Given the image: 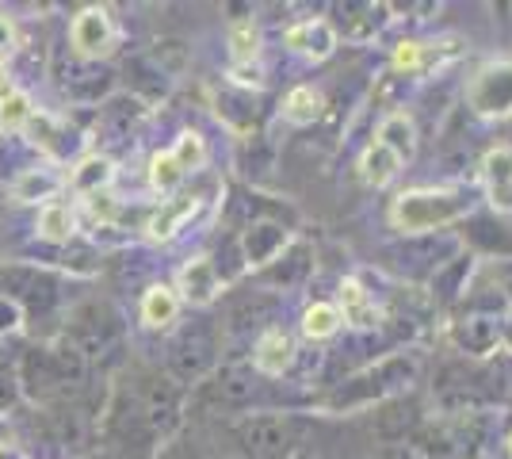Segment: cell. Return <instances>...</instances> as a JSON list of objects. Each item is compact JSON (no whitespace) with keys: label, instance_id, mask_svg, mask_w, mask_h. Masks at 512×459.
<instances>
[{"label":"cell","instance_id":"30","mask_svg":"<svg viewBox=\"0 0 512 459\" xmlns=\"http://www.w3.org/2000/svg\"><path fill=\"white\" fill-rule=\"evenodd\" d=\"M43 234L46 238H65V234H69V211H65V207H46Z\"/></svg>","mask_w":512,"mask_h":459},{"label":"cell","instance_id":"17","mask_svg":"<svg viewBox=\"0 0 512 459\" xmlns=\"http://www.w3.org/2000/svg\"><path fill=\"white\" fill-rule=\"evenodd\" d=\"M180 284H184V295L192 299V303H211L214 291H218V272H214V264L207 257H199L184 268V276H180Z\"/></svg>","mask_w":512,"mask_h":459},{"label":"cell","instance_id":"3","mask_svg":"<svg viewBox=\"0 0 512 459\" xmlns=\"http://www.w3.org/2000/svg\"><path fill=\"white\" fill-rule=\"evenodd\" d=\"M310 429L314 425L295 414H249L234 425V448L245 459H295Z\"/></svg>","mask_w":512,"mask_h":459},{"label":"cell","instance_id":"25","mask_svg":"<svg viewBox=\"0 0 512 459\" xmlns=\"http://www.w3.org/2000/svg\"><path fill=\"white\" fill-rule=\"evenodd\" d=\"M470 261L467 257H455V261L448 264V272H436L432 276V287L440 291V299H455L459 291H463V276H467Z\"/></svg>","mask_w":512,"mask_h":459},{"label":"cell","instance_id":"21","mask_svg":"<svg viewBox=\"0 0 512 459\" xmlns=\"http://www.w3.org/2000/svg\"><path fill=\"white\" fill-rule=\"evenodd\" d=\"M176 310H180V299H176L172 287H150V291H146L142 318H146L150 326H169L172 318H176Z\"/></svg>","mask_w":512,"mask_h":459},{"label":"cell","instance_id":"2","mask_svg":"<svg viewBox=\"0 0 512 459\" xmlns=\"http://www.w3.org/2000/svg\"><path fill=\"white\" fill-rule=\"evenodd\" d=\"M413 379H417V360L413 356H406V352L386 356L379 364L363 368L360 375L344 379L337 391L325 394V410L348 414V410H363V406H379L390 394L406 391Z\"/></svg>","mask_w":512,"mask_h":459},{"label":"cell","instance_id":"12","mask_svg":"<svg viewBox=\"0 0 512 459\" xmlns=\"http://www.w3.org/2000/svg\"><path fill=\"white\" fill-rule=\"evenodd\" d=\"M291 360H295V345H291V337L283 333V329H264L260 333V341H256V352H253V368L260 375H283L291 368Z\"/></svg>","mask_w":512,"mask_h":459},{"label":"cell","instance_id":"5","mask_svg":"<svg viewBox=\"0 0 512 459\" xmlns=\"http://www.w3.org/2000/svg\"><path fill=\"white\" fill-rule=\"evenodd\" d=\"M486 444V417L482 414H451L421 429L417 448L425 459H478Z\"/></svg>","mask_w":512,"mask_h":459},{"label":"cell","instance_id":"32","mask_svg":"<svg viewBox=\"0 0 512 459\" xmlns=\"http://www.w3.org/2000/svg\"><path fill=\"white\" fill-rule=\"evenodd\" d=\"M295 459H341V456H333L329 448H321V444H314V440H306Z\"/></svg>","mask_w":512,"mask_h":459},{"label":"cell","instance_id":"20","mask_svg":"<svg viewBox=\"0 0 512 459\" xmlns=\"http://www.w3.org/2000/svg\"><path fill=\"white\" fill-rule=\"evenodd\" d=\"M348 16H344V31L348 35H356V39H363V35H371V31H379L386 20V4H348L344 8Z\"/></svg>","mask_w":512,"mask_h":459},{"label":"cell","instance_id":"10","mask_svg":"<svg viewBox=\"0 0 512 459\" xmlns=\"http://www.w3.org/2000/svg\"><path fill=\"white\" fill-rule=\"evenodd\" d=\"M451 341H455V349L474 356V360L478 356H490L497 349V341H501V322H497V314L470 310L459 322H451Z\"/></svg>","mask_w":512,"mask_h":459},{"label":"cell","instance_id":"34","mask_svg":"<svg viewBox=\"0 0 512 459\" xmlns=\"http://www.w3.org/2000/svg\"><path fill=\"white\" fill-rule=\"evenodd\" d=\"M501 341H505V349L512 352V306L505 310V318H501Z\"/></svg>","mask_w":512,"mask_h":459},{"label":"cell","instance_id":"19","mask_svg":"<svg viewBox=\"0 0 512 459\" xmlns=\"http://www.w3.org/2000/svg\"><path fill=\"white\" fill-rule=\"evenodd\" d=\"M360 169H363V180L367 184H375V188H383V184H390V176L402 169V161L394 157V153L386 150L383 142H375L371 150L363 153V161H360Z\"/></svg>","mask_w":512,"mask_h":459},{"label":"cell","instance_id":"22","mask_svg":"<svg viewBox=\"0 0 512 459\" xmlns=\"http://www.w3.org/2000/svg\"><path fill=\"white\" fill-rule=\"evenodd\" d=\"M283 115H287L291 123H314L321 115V96L310 85L291 88L287 100H283Z\"/></svg>","mask_w":512,"mask_h":459},{"label":"cell","instance_id":"8","mask_svg":"<svg viewBox=\"0 0 512 459\" xmlns=\"http://www.w3.org/2000/svg\"><path fill=\"white\" fill-rule=\"evenodd\" d=\"M256 394H260V372L245 368V364H226L222 372H214L203 398L211 406H222V410H249Z\"/></svg>","mask_w":512,"mask_h":459},{"label":"cell","instance_id":"33","mask_svg":"<svg viewBox=\"0 0 512 459\" xmlns=\"http://www.w3.org/2000/svg\"><path fill=\"white\" fill-rule=\"evenodd\" d=\"M417 62H421V50H417V43H402V50H398V66L413 69Z\"/></svg>","mask_w":512,"mask_h":459},{"label":"cell","instance_id":"36","mask_svg":"<svg viewBox=\"0 0 512 459\" xmlns=\"http://www.w3.org/2000/svg\"><path fill=\"white\" fill-rule=\"evenodd\" d=\"M8 39H12V27H8V20H0V50L8 46Z\"/></svg>","mask_w":512,"mask_h":459},{"label":"cell","instance_id":"24","mask_svg":"<svg viewBox=\"0 0 512 459\" xmlns=\"http://www.w3.org/2000/svg\"><path fill=\"white\" fill-rule=\"evenodd\" d=\"M195 211V199L192 196H180V199H172V203H165L161 211H157V219H153V238H169V234H176L180 230V222L188 219Z\"/></svg>","mask_w":512,"mask_h":459},{"label":"cell","instance_id":"13","mask_svg":"<svg viewBox=\"0 0 512 459\" xmlns=\"http://www.w3.org/2000/svg\"><path fill=\"white\" fill-rule=\"evenodd\" d=\"M287 249V230L276 222H256L245 230V261L249 264H272Z\"/></svg>","mask_w":512,"mask_h":459},{"label":"cell","instance_id":"14","mask_svg":"<svg viewBox=\"0 0 512 459\" xmlns=\"http://www.w3.org/2000/svg\"><path fill=\"white\" fill-rule=\"evenodd\" d=\"M287 46L299 50V54H314V58H325L333 46H337V35L325 20H302L287 31Z\"/></svg>","mask_w":512,"mask_h":459},{"label":"cell","instance_id":"27","mask_svg":"<svg viewBox=\"0 0 512 459\" xmlns=\"http://www.w3.org/2000/svg\"><path fill=\"white\" fill-rule=\"evenodd\" d=\"M230 46H234L237 62H249L256 54V27L249 20H241L230 27Z\"/></svg>","mask_w":512,"mask_h":459},{"label":"cell","instance_id":"9","mask_svg":"<svg viewBox=\"0 0 512 459\" xmlns=\"http://www.w3.org/2000/svg\"><path fill=\"white\" fill-rule=\"evenodd\" d=\"M467 104L478 115H509L512 111V62L486 66L467 88Z\"/></svg>","mask_w":512,"mask_h":459},{"label":"cell","instance_id":"31","mask_svg":"<svg viewBox=\"0 0 512 459\" xmlns=\"http://www.w3.org/2000/svg\"><path fill=\"white\" fill-rule=\"evenodd\" d=\"M157 459H207V452L195 444V440H172L161 448V456Z\"/></svg>","mask_w":512,"mask_h":459},{"label":"cell","instance_id":"11","mask_svg":"<svg viewBox=\"0 0 512 459\" xmlns=\"http://www.w3.org/2000/svg\"><path fill=\"white\" fill-rule=\"evenodd\" d=\"M482 180L490 192V207L501 215H512V146H493L482 157Z\"/></svg>","mask_w":512,"mask_h":459},{"label":"cell","instance_id":"35","mask_svg":"<svg viewBox=\"0 0 512 459\" xmlns=\"http://www.w3.org/2000/svg\"><path fill=\"white\" fill-rule=\"evenodd\" d=\"M23 108H27V104H23L20 96H12V100H8V104H4V119H20V115H23Z\"/></svg>","mask_w":512,"mask_h":459},{"label":"cell","instance_id":"23","mask_svg":"<svg viewBox=\"0 0 512 459\" xmlns=\"http://www.w3.org/2000/svg\"><path fill=\"white\" fill-rule=\"evenodd\" d=\"M341 329V310L333 303H314L306 310V318H302V333L310 337V341H321V337H333Z\"/></svg>","mask_w":512,"mask_h":459},{"label":"cell","instance_id":"6","mask_svg":"<svg viewBox=\"0 0 512 459\" xmlns=\"http://www.w3.org/2000/svg\"><path fill=\"white\" fill-rule=\"evenodd\" d=\"M490 383L493 375L474 368V364H448L436 379L432 394H436L440 410H448V414H478L501 391V387H490Z\"/></svg>","mask_w":512,"mask_h":459},{"label":"cell","instance_id":"18","mask_svg":"<svg viewBox=\"0 0 512 459\" xmlns=\"http://www.w3.org/2000/svg\"><path fill=\"white\" fill-rule=\"evenodd\" d=\"M107 39H111V23H107L104 12H81L77 23H73V43L81 46L85 54H96V50H104Z\"/></svg>","mask_w":512,"mask_h":459},{"label":"cell","instance_id":"26","mask_svg":"<svg viewBox=\"0 0 512 459\" xmlns=\"http://www.w3.org/2000/svg\"><path fill=\"white\" fill-rule=\"evenodd\" d=\"M306 272H310V249L299 245V249L287 257V268H276V272H268V276L279 280V284H299Z\"/></svg>","mask_w":512,"mask_h":459},{"label":"cell","instance_id":"7","mask_svg":"<svg viewBox=\"0 0 512 459\" xmlns=\"http://www.w3.org/2000/svg\"><path fill=\"white\" fill-rule=\"evenodd\" d=\"M218 364V333L211 322H192L176 333L169 352V372L180 383H199Z\"/></svg>","mask_w":512,"mask_h":459},{"label":"cell","instance_id":"4","mask_svg":"<svg viewBox=\"0 0 512 459\" xmlns=\"http://www.w3.org/2000/svg\"><path fill=\"white\" fill-rule=\"evenodd\" d=\"M470 211L467 192H448V188H432V192H406V196L394 199V211L390 219L398 230L406 234H432L440 226H451L455 219H463Z\"/></svg>","mask_w":512,"mask_h":459},{"label":"cell","instance_id":"15","mask_svg":"<svg viewBox=\"0 0 512 459\" xmlns=\"http://www.w3.org/2000/svg\"><path fill=\"white\" fill-rule=\"evenodd\" d=\"M375 142H383L386 150H390L398 161H402V165H406L409 157H413V150H417V131H413V119H409V115H402V111L386 115Z\"/></svg>","mask_w":512,"mask_h":459},{"label":"cell","instance_id":"29","mask_svg":"<svg viewBox=\"0 0 512 459\" xmlns=\"http://www.w3.org/2000/svg\"><path fill=\"white\" fill-rule=\"evenodd\" d=\"M180 176H184V169L172 161V153H165V157H157V161H153V184H157L161 192L176 188V184H180Z\"/></svg>","mask_w":512,"mask_h":459},{"label":"cell","instance_id":"16","mask_svg":"<svg viewBox=\"0 0 512 459\" xmlns=\"http://www.w3.org/2000/svg\"><path fill=\"white\" fill-rule=\"evenodd\" d=\"M341 310H344L341 322H348V326H356V329H371L379 322V310L371 303V295H367L356 280H344L341 284Z\"/></svg>","mask_w":512,"mask_h":459},{"label":"cell","instance_id":"1","mask_svg":"<svg viewBox=\"0 0 512 459\" xmlns=\"http://www.w3.org/2000/svg\"><path fill=\"white\" fill-rule=\"evenodd\" d=\"M180 387L176 379L157 372H138L130 387H119L115 406H111V433L134 444V448H153L165 440L180 421Z\"/></svg>","mask_w":512,"mask_h":459},{"label":"cell","instance_id":"28","mask_svg":"<svg viewBox=\"0 0 512 459\" xmlns=\"http://www.w3.org/2000/svg\"><path fill=\"white\" fill-rule=\"evenodd\" d=\"M172 161L188 173L195 165H203V142H199V134H184L180 142H176V150H172Z\"/></svg>","mask_w":512,"mask_h":459}]
</instances>
